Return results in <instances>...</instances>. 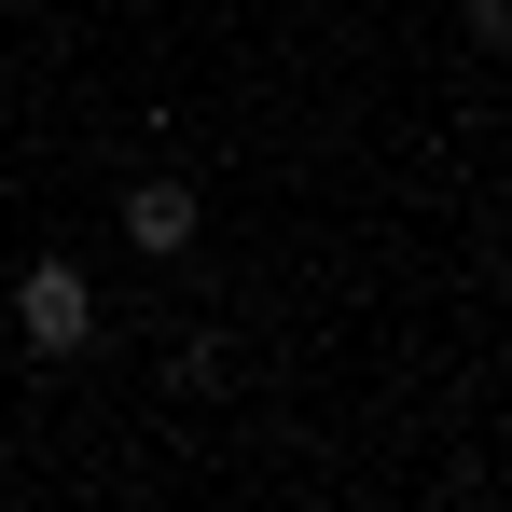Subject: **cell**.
Masks as SVG:
<instances>
[{
    "instance_id": "3957f363",
    "label": "cell",
    "mask_w": 512,
    "mask_h": 512,
    "mask_svg": "<svg viewBox=\"0 0 512 512\" xmlns=\"http://www.w3.org/2000/svg\"><path fill=\"white\" fill-rule=\"evenodd\" d=\"M471 42H512V0H471Z\"/></svg>"
},
{
    "instance_id": "6da1fadb",
    "label": "cell",
    "mask_w": 512,
    "mask_h": 512,
    "mask_svg": "<svg viewBox=\"0 0 512 512\" xmlns=\"http://www.w3.org/2000/svg\"><path fill=\"white\" fill-rule=\"evenodd\" d=\"M14 333L42 346V360H84V346H97V291H84V263H28V277H14Z\"/></svg>"
},
{
    "instance_id": "7a4b0ae2",
    "label": "cell",
    "mask_w": 512,
    "mask_h": 512,
    "mask_svg": "<svg viewBox=\"0 0 512 512\" xmlns=\"http://www.w3.org/2000/svg\"><path fill=\"white\" fill-rule=\"evenodd\" d=\"M125 236H139L153 263H167V250H194V194H180V180H139V194H125Z\"/></svg>"
}]
</instances>
